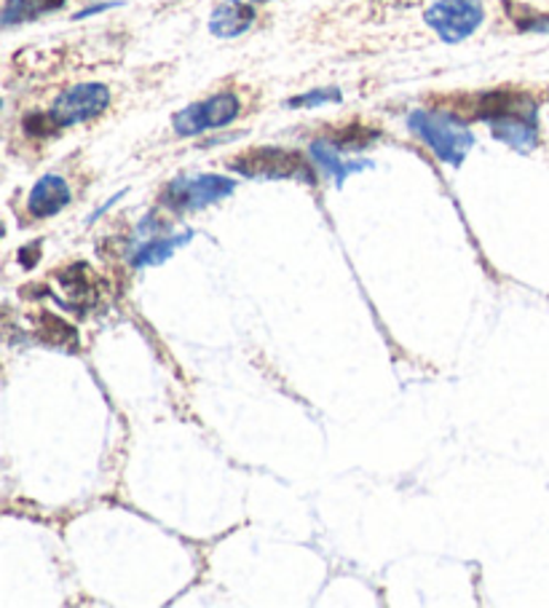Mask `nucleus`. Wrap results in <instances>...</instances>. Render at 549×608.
Returning <instances> with one entry per match:
<instances>
[{
  "mask_svg": "<svg viewBox=\"0 0 549 608\" xmlns=\"http://www.w3.org/2000/svg\"><path fill=\"white\" fill-rule=\"evenodd\" d=\"M408 124L429 145V150L451 167H458L475 145V135L458 118L445 116V113L415 111L410 113Z\"/></svg>",
  "mask_w": 549,
  "mask_h": 608,
  "instance_id": "obj_1",
  "label": "nucleus"
},
{
  "mask_svg": "<svg viewBox=\"0 0 549 608\" xmlns=\"http://www.w3.org/2000/svg\"><path fill=\"white\" fill-rule=\"evenodd\" d=\"M233 172L244 177H268V180H303L314 186V169L298 150L284 148H252L247 154L231 158Z\"/></svg>",
  "mask_w": 549,
  "mask_h": 608,
  "instance_id": "obj_2",
  "label": "nucleus"
},
{
  "mask_svg": "<svg viewBox=\"0 0 549 608\" xmlns=\"http://www.w3.org/2000/svg\"><path fill=\"white\" fill-rule=\"evenodd\" d=\"M233 188H236V182L223 175L180 177V180L169 182L161 199L163 205L188 212V209H204L214 205V201L225 199V196L233 193Z\"/></svg>",
  "mask_w": 549,
  "mask_h": 608,
  "instance_id": "obj_3",
  "label": "nucleus"
},
{
  "mask_svg": "<svg viewBox=\"0 0 549 608\" xmlns=\"http://www.w3.org/2000/svg\"><path fill=\"white\" fill-rule=\"evenodd\" d=\"M483 14L485 11L479 0H437L426 11V24L445 43H458L483 24Z\"/></svg>",
  "mask_w": 549,
  "mask_h": 608,
  "instance_id": "obj_4",
  "label": "nucleus"
},
{
  "mask_svg": "<svg viewBox=\"0 0 549 608\" xmlns=\"http://www.w3.org/2000/svg\"><path fill=\"white\" fill-rule=\"evenodd\" d=\"M110 105V88L103 84H78L67 88L60 99H56L49 116L56 126V132L65 126H75L97 118Z\"/></svg>",
  "mask_w": 549,
  "mask_h": 608,
  "instance_id": "obj_5",
  "label": "nucleus"
},
{
  "mask_svg": "<svg viewBox=\"0 0 549 608\" xmlns=\"http://www.w3.org/2000/svg\"><path fill=\"white\" fill-rule=\"evenodd\" d=\"M239 116V97L231 92L214 94V97L204 99V103L188 105L175 116V132L180 137H196L204 135L210 129H220L229 126L233 118Z\"/></svg>",
  "mask_w": 549,
  "mask_h": 608,
  "instance_id": "obj_6",
  "label": "nucleus"
},
{
  "mask_svg": "<svg viewBox=\"0 0 549 608\" xmlns=\"http://www.w3.org/2000/svg\"><path fill=\"white\" fill-rule=\"evenodd\" d=\"M490 132H494V137L502 139L504 145L526 154V150L534 148L536 139H539V129H536V105L526 97L522 103L509 107L507 113L496 116L494 122H490Z\"/></svg>",
  "mask_w": 549,
  "mask_h": 608,
  "instance_id": "obj_7",
  "label": "nucleus"
},
{
  "mask_svg": "<svg viewBox=\"0 0 549 608\" xmlns=\"http://www.w3.org/2000/svg\"><path fill=\"white\" fill-rule=\"evenodd\" d=\"M71 205V186H67L62 177L46 175L35 182V188L30 191L28 199V212L33 218H52V214L60 212Z\"/></svg>",
  "mask_w": 549,
  "mask_h": 608,
  "instance_id": "obj_8",
  "label": "nucleus"
},
{
  "mask_svg": "<svg viewBox=\"0 0 549 608\" xmlns=\"http://www.w3.org/2000/svg\"><path fill=\"white\" fill-rule=\"evenodd\" d=\"M255 22V9L242 0H229V3L218 6L210 19V30L218 38H239L247 33Z\"/></svg>",
  "mask_w": 549,
  "mask_h": 608,
  "instance_id": "obj_9",
  "label": "nucleus"
},
{
  "mask_svg": "<svg viewBox=\"0 0 549 608\" xmlns=\"http://www.w3.org/2000/svg\"><path fill=\"white\" fill-rule=\"evenodd\" d=\"M312 156L317 158L319 167L336 180V186H344L346 177L359 172V169L370 167L368 161H344V156H340V150L332 143H314Z\"/></svg>",
  "mask_w": 549,
  "mask_h": 608,
  "instance_id": "obj_10",
  "label": "nucleus"
},
{
  "mask_svg": "<svg viewBox=\"0 0 549 608\" xmlns=\"http://www.w3.org/2000/svg\"><path fill=\"white\" fill-rule=\"evenodd\" d=\"M62 6H65V0H6L3 24L11 28V24L33 22V19L52 14V11L62 9Z\"/></svg>",
  "mask_w": 549,
  "mask_h": 608,
  "instance_id": "obj_11",
  "label": "nucleus"
},
{
  "mask_svg": "<svg viewBox=\"0 0 549 608\" xmlns=\"http://www.w3.org/2000/svg\"><path fill=\"white\" fill-rule=\"evenodd\" d=\"M191 239H193V231L180 233V237L154 239V242L145 244L140 252H135V258H131V263H135L137 269H142V265H159V263L167 261V258H172L178 247L191 242Z\"/></svg>",
  "mask_w": 549,
  "mask_h": 608,
  "instance_id": "obj_12",
  "label": "nucleus"
},
{
  "mask_svg": "<svg viewBox=\"0 0 549 608\" xmlns=\"http://www.w3.org/2000/svg\"><path fill=\"white\" fill-rule=\"evenodd\" d=\"M38 338L49 346L60 348H75L78 346V333L73 331V325H67L65 319L54 314H41L38 316Z\"/></svg>",
  "mask_w": 549,
  "mask_h": 608,
  "instance_id": "obj_13",
  "label": "nucleus"
},
{
  "mask_svg": "<svg viewBox=\"0 0 549 608\" xmlns=\"http://www.w3.org/2000/svg\"><path fill=\"white\" fill-rule=\"evenodd\" d=\"M507 11L517 28L526 30V33H549V14H539L528 6H513V0H507Z\"/></svg>",
  "mask_w": 549,
  "mask_h": 608,
  "instance_id": "obj_14",
  "label": "nucleus"
},
{
  "mask_svg": "<svg viewBox=\"0 0 549 608\" xmlns=\"http://www.w3.org/2000/svg\"><path fill=\"white\" fill-rule=\"evenodd\" d=\"M340 99V92L338 88H317V92H308L303 94V97H295L289 99V107H317V105H325V103H338Z\"/></svg>",
  "mask_w": 549,
  "mask_h": 608,
  "instance_id": "obj_15",
  "label": "nucleus"
},
{
  "mask_svg": "<svg viewBox=\"0 0 549 608\" xmlns=\"http://www.w3.org/2000/svg\"><path fill=\"white\" fill-rule=\"evenodd\" d=\"M257 3H266V0H257Z\"/></svg>",
  "mask_w": 549,
  "mask_h": 608,
  "instance_id": "obj_16",
  "label": "nucleus"
}]
</instances>
